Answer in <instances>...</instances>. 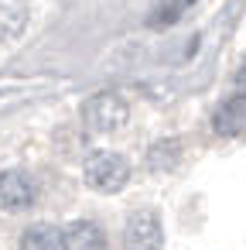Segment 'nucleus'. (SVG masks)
<instances>
[{"instance_id":"nucleus-2","label":"nucleus","mask_w":246,"mask_h":250,"mask_svg":"<svg viewBox=\"0 0 246 250\" xmlns=\"http://www.w3.org/2000/svg\"><path fill=\"white\" fill-rule=\"evenodd\" d=\"M127 113H130V110H127V103H123L120 96L99 93V96H93V100L86 103L82 120H86V127L96 130V134H113L116 127L127 124Z\"/></svg>"},{"instance_id":"nucleus-11","label":"nucleus","mask_w":246,"mask_h":250,"mask_svg":"<svg viewBox=\"0 0 246 250\" xmlns=\"http://www.w3.org/2000/svg\"><path fill=\"white\" fill-rule=\"evenodd\" d=\"M236 96L246 100V62H243V69L236 72Z\"/></svg>"},{"instance_id":"nucleus-1","label":"nucleus","mask_w":246,"mask_h":250,"mask_svg":"<svg viewBox=\"0 0 246 250\" xmlns=\"http://www.w3.org/2000/svg\"><path fill=\"white\" fill-rule=\"evenodd\" d=\"M130 178V165L123 154L113 151H96L86 158V182L96 192H120Z\"/></svg>"},{"instance_id":"nucleus-6","label":"nucleus","mask_w":246,"mask_h":250,"mask_svg":"<svg viewBox=\"0 0 246 250\" xmlns=\"http://www.w3.org/2000/svg\"><path fill=\"white\" fill-rule=\"evenodd\" d=\"M212 130L219 137H239V134H246V100L243 96L226 100L215 110V117H212Z\"/></svg>"},{"instance_id":"nucleus-8","label":"nucleus","mask_w":246,"mask_h":250,"mask_svg":"<svg viewBox=\"0 0 246 250\" xmlns=\"http://www.w3.org/2000/svg\"><path fill=\"white\" fill-rule=\"evenodd\" d=\"M21 250H62V229L48 223H35L21 236Z\"/></svg>"},{"instance_id":"nucleus-5","label":"nucleus","mask_w":246,"mask_h":250,"mask_svg":"<svg viewBox=\"0 0 246 250\" xmlns=\"http://www.w3.org/2000/svg\"><path fill=\"white\" fill-rule=\"evenodd\" d=\"M62 250H106V236L93 219H79L62 229Z\"/></svg>"},{"instance_id":"nucleus-3","label":"nucleus","mask_w":246,"mask_h":250,"mask_svg":"<svg viewBox=\"0 0 246 250\" xmlns=\"http://www.w3.org/2000/svg\"><path fill=\"white\" fill-rule=\"evenodd\" d=\"M127 250H161V223L154 212H133L127 223Z\"/></svg>"},{"instance_id":"nucleus-7","label":"nucleus","mask_w":246,"mask_h":250,"mask_svg":"<svg viewBox=\"0 0 246 250\" xmlns=\"http://www.w3.org/2000/svg\"><path fill=\"white\" fill-rule=\"evenodd\" d=\"M28 24V7L21 0H0V42L18 38Z\"/></svg>"},{"instance_id":"nucleus-9","label":"nucleus","mask_w":246,"mask_h":250,"mask_svg":"<svg viewBox=\"0 0 246 250\" xmlns=\"http://www.w3.org/2000/svg\"><path fill=\"white\" fill-rule=\"evenodd\" d=\"M174 161H178V144H171V141H161V144H154L151 147V165L154 168H174Z\"/></svg>"},{"instance_id":"nucleus-4","label":"nucleus","mask_w":246,"mask_h":250,"mask_svg":"<svg viewBox=\"0 0 246 250\" xmlns=\"http://www.w3.org/2000/svg\"><path fill=\"white\" fill-rule=\"evenodd\" d=\"M35 182L24 171H4L0 175V206L4 209H28L35 202Z\"/></svg>"},{"instance_id":"nucleus-10","label":"nucleus","mask_w":246,"mask_h":250,"mask_svg":"<svg viewBox=\"0 0 246 250\" xmlns=\"http://www.w3.org/2000/svg\"><path fill=\"white\" fill-rule=\"evenodd\" d=\"M188 7H191V0H174V4H168V7H164V11H161V14L154 18V24L161 28L164 21H174V18H178L181 11H188Z\"/></svg>"}]
</instances>
